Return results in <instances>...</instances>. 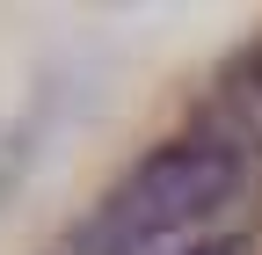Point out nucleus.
<instances>
[{
  "label": "nucleus",
  "mask_w": 262,
  "mask_h": 255,
  "mask_svg": "<svg viewBox=\"0 0 262 255\" xmlns=\"http://www.w3.org/2000/svg\"><path fill=\"white\" fill-rule=\"evenodd\" d=\"M248 182V139L241 132H182L153 146L102 204H95L66 255H168L189 226L226 211Z\"/></svg>",
  "instance_id": "obj_1"
},
{
  "label": "nucleus",
  "mask_w": 262,
  "mask_h": 255,
  "mask_svg": "<svg viewBox=\"0 0 262 255\" xmlns=\"http://www.w3.org/2000/svg\"><path fill=\"white\" fill-rule=\"evenodd\" d=\"M168 255H255V241L248 233H196V241H182Z\"/></svg>",
  "instance_id": "obj_2"
}]
</instances>
